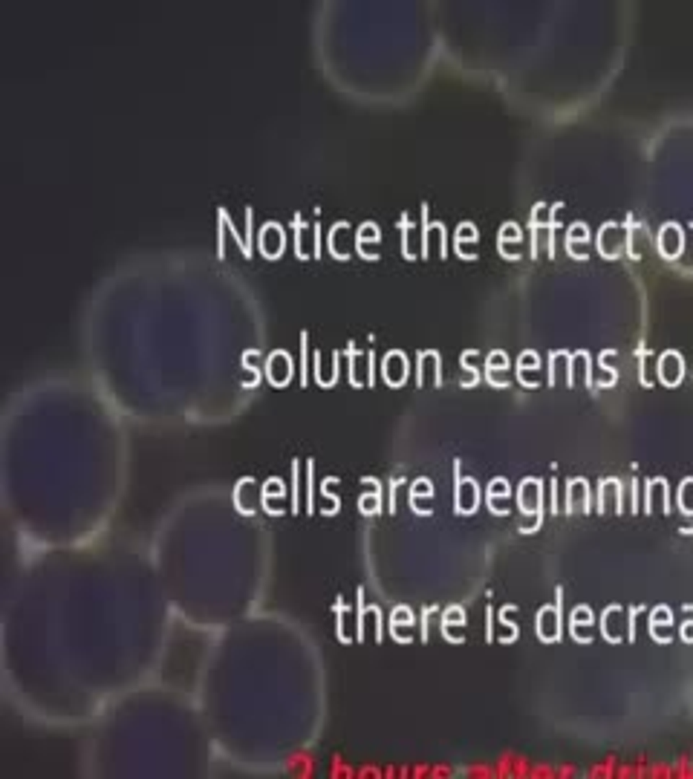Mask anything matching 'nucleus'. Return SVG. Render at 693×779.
<instances>
[{
    "mask_svg": "<svg viewBox=\"0 0 693 779\" xmlns=\"http://www.w3.org/2000/svg\"><path fill=\"white\" fill-rule=\"evenodd\" d=\"M659 379L668 384V387H679V384H682V379H685V361H682V355H679L676 350L661 352V358H659Z\"/></svg>",
    "mask_w": 693,
    "mask_h": 779,
    "instance_id": "f257e3e1",
    "label": "nucleus"
},
{
    "mask_svg": "<svg viewBox=\"0 0 693 779\" xmlns=\"http://www.w3.org/2000/svg\"><path fill=\"white\" fill-rule=\"evenodd\" d=\"M682 248H685L682 228H679L676 222H664L661 231H659V252H661V257L676 260L679 254H682Z\"/></svg>",
    "mask_w": 693,
    "mask_h": 779,
    "instance_id": "f03ea898",
    "label": "nucleus"
},
{
    "mask_svg": "<svg viewBox=\"0 0 693 779\" xmlns=\"http://www.w3.org/2000/svg\"><path fill=\"white\" fill-rule=\"evenodd\" d=\"M670 627H673V612L668 606H659L653 612V623H650V632H653L656 641H670Z\"/></svg>",
    "mask_w": 693,
    "mask_h": 779,
    "instance_id": "7ed1b4c3",
    "label": "nucleus"
},
{
    "mask_svg": "<svg viewBox=\"0 0 693 779\" xmlns=\"http://www.w3.org/2000/svg\"><path fill=\"white\" fill-rule=\"evenodd\" d=\"M477 508V488L471 479H462L460 482V491H456V511L460 514H471Z\"/></svg>",
    "mask_w": 693,
    "mask_h": 779,
    "instance_id": "20e7f679",
    "label": "nucleus"
},
{
    "mask_svg": "<svg viewBox=\"0 0 693 779\" xmlns=\"http://www.w3.org/2000/svg\"><path fill=\"white\" fill-rule=\"evenodd\" d=\"M540 635H543L546 641H558V635H561L558 609H543V612H540Z\"/></svg>",
    "mask_w": 693,
    "mask_h": 779,
    "instance_id": "39448f33",
    "label": "nucleus"
},
{
    "mask_svg": "<svg viewBox=\"0 0 693 779\" xmlns=\"http://www.w3.org/2000/svg\"><path fill=\"white\" fill-rule=\"evenodd\" d=\"M520 503H523V511H537V505H540V485H537V479H526L523 482Z\"/></svg>",
    "mask_w": 693,
    "mask_h": 779,
    "instance_id": "423d86ee",
    "label": "nucleus"
},
{
    "mask_svg": "<svg viewBox=\"0 0 693 779\" xmlns=\"http://www.w3.org/2000/svg\"><path fill=\"white\" fill-rule=\"evenodd\" d=\"M679 505H682L685 514H693V479L690 477L679 485Z\"/></svg>",
    "mask_w": 693,
    "mask_h": 779,
    "instance_id": "0eeeda50",
    "label": "nucleus"
},
{
    "mask_svg": "<svg viewBox=\"0 0 693 779\" xmlns=\"http://www.w3.org/2000/svg\"><path fill=\"white\" fill-rule=\"evenodd\" d=\"M688 612H693V606H688ZM682 641H685V644H693V618L682 623Z\"/></svg>",
    "mask_w": 693,
    "mask_h": 779,
    "instance_id": "6e6552de",
    "label": "nucleus"
}]
</instances>
